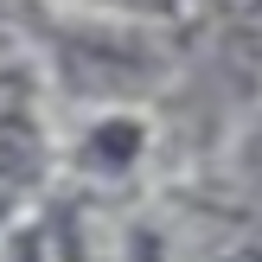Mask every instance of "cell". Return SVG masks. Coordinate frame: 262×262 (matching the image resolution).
Instances as JSON below:
<instances>
[{"instance_id":"3957f363","label":"cell","mask_w":262,"mask_h":262,"mask_svg":"<svg viewBox=\"0 0 262 262\" xmlns=\"http://www.w3.org/2000/svg\"><path fill=\"white\" fill-rule=\"evenodd\" d=\"M224 262H262V243H256V250H237V256H224Z\"/></svg>"},{"instance_id":"6da1fadb","label":"cell","mask_w":262,"mask_h":262,"mask_svg":"<svg viewBox=\"0 0 262 262\" xmlns=\"http://www.w3.org/2000/svg\"><path fill=\"white\" fill-rule=\"evenodd\" d=\"M45 173V122H38V83L32 64L0 38V217L26 199Z\"/></svg>"},{"instance_id":"7a4b0ae2","label":"cell","mask_w":262,"mask_h":262,"mask_svg":"<svg viewBox=\"0 0 262 262\" xmlns=\"http://www.w3.org/2000/svg\"><path fill=\"white\" fill-rule=\"evenodd\" d=\"M109 7H147V13H166L173 0H109Z\"/></svg>"}]
</instances>
